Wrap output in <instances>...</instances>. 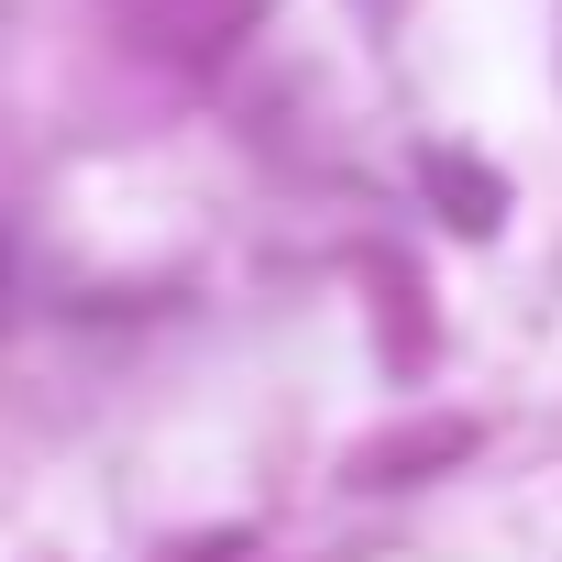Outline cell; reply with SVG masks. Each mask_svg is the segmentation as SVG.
Returning <instances> with one entry per match:
<instances>
[{"label":"cell","mask_w":562,"mask_h":562,"mask_svg":"<svg viewBox=\"0 0 562 562\" xmlns=\"http://www.w3.org/2000/svg\"><path fill=\"white\" fill-rule=\"evenodd\" d=\"M111 12H122L133 45H155V56H177V67H210V56H232V45L265 23V0H111Z\"/></svg>","instance_id":"cell-1"},{"label":"cell","mask_w":562,"mask_h":562,"mask_svg":"<svg viewBox=\"0 0 562 562\" xmlns=\"http://www.w3.org/2000/svg\"><path fill=\"white\" fill-rule=\"evenodd\" d=\"M485 430L463 419V408H441V419H408V430H375L353 463H342V485H430V474H452L463 452H474Z\"/></svg>","instance_id":"cell-2"},{"label":"cell","mask_w":562,"mask_h":562,"mask_svg":"<svg viewBox=\"0 0 562 562\" xmlns=\"http://www.w3.org/2000/svg\"><path fill=\"white\" fill-rule=\"evenodd\" d=\"M419 177H430V199H441V221H452V232H496V221H507V177H496V166H474L463 144H430V155H419Z\"/></svg>","instance_id":"cell-3"},{"label":"cell","mask_w":562,"mask_h":562,"mask_svg":"<svg viewBox=\"0 0 562 562\" xmlns=\"http://www.w3.org/2000/svg\"><path fill=\"white\" fill-rule=\"evenodd\" d=\"M243 551H254V529H221V540H188L177 562H243Z\"/></svg>","instance_id":"cell-4"}]
</instances>
